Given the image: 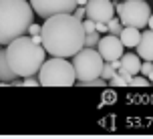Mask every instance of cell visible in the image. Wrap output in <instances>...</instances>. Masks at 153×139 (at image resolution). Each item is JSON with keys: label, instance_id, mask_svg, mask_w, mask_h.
Returning a JSON list of instances; mask_svg holds the SVG:
<instances>
[{"label": "cell", "instance_id": "obj_1", "mask_svg": "<svg viewBox=\"0 0 153 139\" xmlns=\"http://www.w3.org/2000/svg\"><path fill=\"white\" fill-rule=\"evenodd\" d=\"M40 36H42V46L51 56L71 59L81 48H85L87 32L83 28V20H79L73 12H65L45 18Z\"/></svg>", "mask_w": 153, "mask_h": 139}, {"label": "cell", "instance_id": "obj_2", "mask_svg": "<svg viewBox=\"0 0 153 139\" xmlns=\"http://www.w3.org/2000/svg\"><path fill=\"white\" fill-rule=\"evenodd\" d=\"M6 56L10 69L18 77H32L36 75L42 62L46 61V48L40 42H34L30 34L18 36L10 45H6Z\"/></svg>", "mask_w": 153, "mask_h": 139}, {"label": "cell", "instance_id": "obj_3", "mask_svg": "<svg viewBox=\"0 0 153 139\" xmlns=\"http://www.w3.org/2000/svg\"><path fill=\"white\" fill-rule=\"evenodd\" d=\"M34 22L30 0H0V45H10Z\"/></svg>", "mask_w": 153, "mask_h": 139}, {"label": "cell", "instance_id": "obj_4", "mask_svg": "<svg viewBox=\"0 0 153 139\" xmlns=\"http://www.w3.org/2000/svg\"><path fill=\"white\" fill-rule=\"evenodd\" d=\"M38 81L42 87H73L76 83V73L69 59L51 56L38 71Z\"/></svg>", "mask_w": 153, "mask_h": 139}, {"label": "cell", "instance_id": "obj_5", "mask_svg": "<svg viewBox=\"0 0 153 139\" xmlns=\"http://www.w3.org/2000/svg\"><path fill=\"white\" fill-rule=\"evenodd\" d=\"M105 59L101 56L97 48L85 46L73 56V67L76 73V81H91L95 77H101Z\"/></svg>", "mask_w": 153, "mask_h": 139}, {"label": "cell", "instance_id": "obj_6", "mask_svg": "<svg viewBox=\"0 0 153 139\" xmlns=\"http://www.w3.org/2000/svg\"><path fill=\"white\" fill-rule=\"evenodd\" d=\"M149 16H151V6L147 4V0H125L119 18L125 26L145 28Z\"/></svg>", "mask_w": 153, "mask_h": 139}, {"label": "cell", "instance_id": "obj_7", "mask_svg": "<svg viewBox=\"0 0 153 139\" xmlns=\"http://www.w3.org/2000/svg\"><path fill=\"white\" fill-rule=\"evenodd\" d=\"M30 4L40 18L65 14V12H75V8L79 6L76 0H30Z\"/></svg>", "mask_w": 153, "mask_h": 139}, {"label": "cell", "instance_id": "obj_8", "mask_svg": "<svg viewBox=\"0 0 153 139\" xmlns=\"http://www.w3.org/2000/svg\"><path fill=\"white\" fill-rule=\"evenodd\" d=\"M97 51L101 53V56L105 59L107 62L111 61H117V59H121L123 53H125V45L121 42V39L117 36V34H105V36H101L99 45H97Z\"/></svg>", "mask_w": 153, "mask_h": 139}, {"label": "cell", "instance_id": "obj_9", "mask_svg": "<svg viewBox=\"0 0 153 139\" xmlns=\"http://www.w3.org/2000/svg\"><path fill=\"white\" fill-rule=\"evenodd\" d=\"M115 16V4L111 0H89L87 2V18L95 22H109Z\"/></svg>", "mask_w": 153, "mask_h": 139}, {"label": "cell", "instance_id": "obj_10", "mask_svg": "<svg viewBox=\"0 0 153 139\" xmlns=\"http://www.w3.org/2000/svg\"><path fill=\"white\" fill-rule=\"evenodd\" d=\"M137 54L143 61H153V30L151 28L141 32V40L137 45Z\"/></svg>", "mask_w": 153, "mask_h": 139}, {"label": "cell", "instance_id": "obj_11", "mask_svg": "<svg viewBox=\"0 0 153 139\" xmlns=\"http://www.w3.org/2000/svg\"><path fill=\"white\" fill-rule=\"evenodd\" d=\"M121 42L125 45V48H137L139 40H141V28H135V26H125L119 34Z\"/></svg>", "mask_w": 153, "mask_h": 139}, {"label": "cell", "instance_id": "obj_12", "mask_svg": "<svg viewBox=\"0 0 153 139\" xmlns=\"http://www.w3.org/2000/svg\"><path fill=\"white\" fill-rule=\"evenodd\" d=\"M18 77L14 71L10 69V62L6 56V48H0V83L2 85H10V81Z\"/></svg>", "mask_w": 153, "mask_h": 139}, {"label": "cell", "instance_id": "obj_13", "mask_svg": "<svg viewBox=\"0 0 153 139\" xmlns=\"http://www.w3.org/2000/svg\"><path fill=\"white\" fill-rule=\"evenodd\" d=\"M141 62H143V59H141L137 53H123L121 69L129 71L131 75H137V73H141Z\"/></svg>", "mask_w": 153, "mask_h": 139}, {"label": "cell", "instance_id": "obj_14", "mask_svg": "<svg viewBox=\"0 0 153 139\" xmlns=\"http://www.w3.org/2000/svg\"><path fill=\"white\" fill-rule=\"evenodd\" d=\"M149 79L145 77V75H141V73H137V75H133V77L129 79V85L131 87H149Z\"/></svg>", "mask_w": 153, "mask_h": 139}, {"label": "cell", "instance_id": "obj_15", "mask_svg": "<svg viewBox=\"0 0 153 139\" xmlns=\"http://www.w3.org/2000/svg\"><path fill=\"white\" fill-rule=\"evenodd\" d=\"M109 32H111V34H117V36H119V34H121V30L123 28H125V24L121 22V18H111V20H109Z\"/></svg>", "mask_w": 153, "mask_h": 139}, {"label": "cell", "instance_id": "obj_16", "mask_svg": "<svg viewBox=\"0 0 153 139\" xmlns=\"http://www.w3.org/2000/svg\"><path fill=\"white\" fill-rule=\"evenodd\" d=\"M101 40V32H89L87 36H85V46H91V48H97Z\"/></svg>", "mask_w": 153, "mask_h": 139}, {"label": "cell", "instance_id": "obj_17", "mask_svg": "<svg viewBox=\"0 0 153 139\" xmlns=\"http://www.w3.org/2000/svg\"><path fill=\"white\" fill-rule=\"evenodd\" d=\"M109 85H111V87H127V85H129V81L123 77L121 73H115L113 77L109 79Z\"/></svg>", "mask_w": 153, "mask_h": 139}, {"label": "cell", "instance_id": "obj_18", "mask_svg": "<svg viewBox=\"0 0 153 139\" xmlns=\"http://www.w3.org/2000/svg\"><path fill=\"white\" fill-rule=\"evenodd\" d=\"M115 73H117V71H115V67L111 65V62H107V61H105V65H103V73H101V77H103V79H107V81H109V79L113 77Z\"/></svg>", "mask_w": 153, "mask_h": 139}, {"label": "cell", "instance_id": "obj_19", "mask_svg": "<svg viewBox=\"0 0 153 139\" xmlns=\"http://www.w3.org/2000/svg\"><path fill=\"white\" fill-rule=\"evenodd\" d=\"M83 28H85L87 34H89V32H97V22H95L93 18H85L83 20Z\"/></svg>", "mask_w": 153, "mask_h": 139}, {"label": "cell", "instance_id": "obj_20", "mask_svg": "<svg viewBox=\"0 0 153 139\" xmlns=\"http://www.w3.org/2000/svg\"><path fill=\"white\" fill-rule=\"evenodd\" d=\"M151 73H153V61H143L141 62V75L149 77Z\"/></svg>", "mask_w": 153, "mask_h": 139}, {"label": "cell", "instance_id": "obj_21", "mask_svg": "<svg viewBox=\"0 0 153 139\" xmlns=\"http://www.w3.org/2000/svg\"><path fill=\"white\" fill-rule=\"evenodd\" d=\"M38 85H40V81L34 79V75L32 77H24V81H22V87H38Z\"/></svg>", "mask_w": 153, "mask_h": 139}, {"label": "cell", "instance_id": "obj_22", "mask_svg": "<svg viewBox=\"0 0 153 139\" xmlns=\"http://www.w3.org/2000/svg\"><path fill=\"white\" fill-rule=\"evenodd\" d=\"M73 14H75L79 20H85V18H87V6H76Z\"/></svg>", "mask_w": 153, "mask_h": 139}, {"label": "cell", "instance_id": "obj_23", "mask_svg": "<svg viewBox=\"0 0 153 139\" xmlns=\"http://www.w3.org/2000/svg\"><path fill=\"white\" fill-rule=\"evenodd\" d=\"M40 32H42V26H38L36 22H32L30 26H28V34H30V36H34V34H40Z\"/></svg>", "mask_w": 153, "mask_h": 139}, {"label": "cell", "instance_id": "obj_24", "mask_svg": "<svg viewBox=\"0 0 153 139\" xmlns=\"http://www.w3.org/2000/svg\"><path fill=\"white\" fill-rule=\"evenodd\" d=\"M97 32H109V24L107 22H97Z\"/></svg>", "mask_w": 153, "mask_h": 139}, {"label": "cell", "instance_id": "obj_25", "mask_svg": "<svg viewBox=\"0 0 153 139\" xmlns=\"http://www.w3.org/2000/svg\"><path fill=\"white\" fill-rule=\"evenodd\" d=\"M121 10H123V2L117 0V2H115V12H119V14H121Z\"/></svg>", "mask_w": 153, "mask_h": 139}, {"label": "cell", "instance_id": "obj_26", "mask_svg": "<svg viewBox=\"0 0 153 139\" xmlns=\"http://www.w3.org/2000/svg\"><path fill=\"white\" fill-rule=\"evenodd\" d=\"M147 28H151V30H153V12H151V16H149V22H147Z\"/></svg>", "mask_w": 153, "mask_h": 139}, {"label": "cell", "instance_id": "obj_27", "mask_svg": "<svg viewBox=\"0 0 153 139\" xmlns=\"http://www.w3.org/2000/svg\"><path fill=\"white\" fill-rule=\"evenodd\" d=\"M87 2H89V0H76V4H79V6H87Z\"/></svg>", "mask_w": 153, "mask_h": 139}, {"label": "cell", "instance_id": "obj_28", "mask_svg": "<svg viewBox=\"0 0 153 139\" xmlns=\"http://www.w3.org/2000/svg\"><path fill=\"white\" fill-rule=\"evenodd\" d=\"M147 79H149V81H151V83H153V73H151V75H149V77H147Z\"/></svg>", "mask_w": 153, "mask_h": 139}, {"label": "cell", "instance_id": "obj_29", "mask_svg": "<svg viewBox=\"0 0 153 139\" xmlns=\"http://www.w3.org/2000/svg\"><path fill=\"white\" fill-rule=\"evenodd\" d=\"M121 2H125V0H121Z\"/></svg>", "mask_w": 153, "mask_h": 139}]
</instances>
